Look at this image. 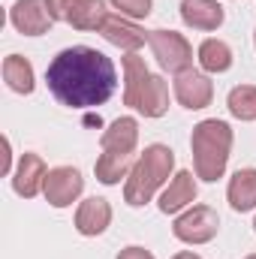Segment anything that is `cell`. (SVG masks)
Segmentation results:
<instances>
[{
	"label": "cell",
	"instance_id": "obj_1",
	"mask_svg": "<svg viewBox=\"0 0 256 259\" xmlns=\"http://www.w3.org/2000/svg\"><path fill=\"white\" fill-rule=\"evenodd\" d=\"M52 97L66 109H97L112 100L118 88V72L112 58L91 46L64 49L46 69Z\"/></svg>",
	"mask_w": 256,
	"mask_h": 259
},
{
	"label": "cell",
	"instance_id": "obj_2",
	"mask_svg": "<svg viewBox=\"0 0 256 259\" xmlns=\"http://www.w3.org/2000/svg\"><path fill=\"white\" fill-rule=\"evenodd\" d=\"M190 151H193V169L196 178L214 184L223 178L229 151H232V127L220 118H205L193 127L190 136Z\"/></svg>",
	"mask_w": 256,
	"mask_h": 259
},
{
	"label": "cell",
	"instance_id": "obj_3",
	"mask_svg": "<svg viewBox=\"0 0 256 259\" xmlns=\"http://www.w3.org/2000/svg\"><path fill=\"white\" fill-rule=\"evenodd\" d=\"M124 103L145 118H163L169 112V84L154 75L145 58L124 55Z\"/></svg>",
	"mask_w": 256,
	"mask_h": 259
},
{
	"label": "cell",
	"instance_id": "obj_4",
	"mask_svg": "<svg viewBox=\"0 0 256 259\" xmlns=\"http://www.w3.org/2000/svg\"><path fill=\"white\" fill-rule=\"evenodd\" d=\"M175 169V151L169 145H148L139 157H136V166L130 169L127 184H124V202L133 208H142L148 205L154 193L169 181Z\"/></svg>",
	"mask_w": 256,
	"mask_h": 259
},
{
	"label": "cell",
	"instance_id": "obj_5",
	"mask_svg": "<svg viewBox=\"0 0 256 259\" xmlns=\"http://www.w3.org/2000/svg\"><path fill=\"white\" fill-rule=\"evenodd\" d=\"M61 21L55 0H15L9 9V24L24 36H42Z\"/></svg>",
	"mask_w": 256,
	"mask_h": 259
},
{
	"label": "cell",
	"instance_id": "obj_6",
	"mask_svg": "<svg viewBox=\"0 0 256 259\" xmlns=\"http://www.w3.org/2000/svg\"><path fill=\"white\" fill-rule=\"evenodd\" d=\"M220 229V217L214 208L208 205H190L184 208L175 223H172V235L184 244H208Z\"/></svg>",
	"mask_w": 256,
	"mask_h": 259
},
{
	"label": "cell",
	"instance_id": "obj_7",
	"mask_svg": "<svg viewBox=\"0 0 256 259\" xmlns=\"http://www.w3.org/2000/svg\"><path fill=\"white\" fill-rule=\"evenodd\" d=\"M148 42H151V52H154L157 64L166 72L178 75V72L193 66V46L184 39V33H178V30H151Z\"/></svg>",
	"mask_w": 256,
	"mask_h": 259
},
{
	"label": "cell",
	"instance_id": "obj_8",
	"mask_svg": "<svg viewBox=\"0 0 256 259\" xmlns=\"http://www.w3.org/2000/svg\"><path fill=\"white\" fill-rule=\"evenodd\" d=\"M84 190V178L75 166H55L46 175L42 184V196L52 208H69Z\"/></svg>",
	"mask_w": 256,
	"mask_h": 259
},
{
	"label": "cell",
	"instance_id": "obj_9",
	"mask_svg": "<svg viewBox=\"0 0 256 259\" xmlns=\"http://www.w3.org/2000/svg\"><path fill=\"white\" fill-rule=\"evenodd\" d=\"M172 88H175V100L184 109H190V112H199V109L211 106V100H214V84H211L208 72L193 69V66L175 75V84Z\"/></svg>",
	"mask_w": 256,
	"mask_h": 259
},
{
	"label": "cell",
	"instance_id": "obj_10",
	"mask_svg": "<svg viewBox=\"0 0 256 259\" xmlns=\"http://www.w3.org/2000/svg\"><path fill=\"white\" fill-rule=\"evenodd\" d=\"M61 21L75 30H103L109 9L103 0H55Z\"/></svg>",
	"mask_w": 256,
	"mask_h": 259
},
{
	"label": "cell",
	"instance_id": "obj_11",
	"mask_svg": "<svg viewBox=\"0 0 256 259\" xmlns=\"http://www.w3.org/2000/svg\"><path fill=\"white\" fill-rule=\"evenodd\" d=\"M46 175H49V169H46L42 157L27 151V154H21L18 166L12 169V190L21 196V199H33V196L42 190Z\"/></svg>",
	"mask_w": 256,
	"mask_h": 259
},
{
	"label": "cell",
	"instance_id": "obj_12",
	"mask_svg": "<svg viewBox=\"0 0 256 259\" xmlns=\"http://www.w3.org/2000/svg\"><path fill=\"white\" fill-rule=\"evenodd\" d=\"M100 33H103V39H106V42L118 46V49H121V52H127V55L139 52V49L148 42V36H151V33H145L133 18H124V15H109Z\"/></svg>",
	"mask_w": 256,
	"mask_h": 259
},
{
	"label": "cell",
	"instance_id": "obj_13",
	"mask_svg": "<svg viewBox=\"0 0 256 259\" xmlns=\"http://www.w3.org/2000/svg\"><path fill=\"white\" fill-rule=\"evenodd\" d=\"M109 223H112V205H109L103 196L84 199V202L78 205V211H75V229H78L81 235H88V238L103 235V232L109 229Z\"/></svg>",
	"mask_w": 256,
	"mask_h": 259
},
{
	"label": "cell",
	"instance_id": "obj_14",
	"mask_svg": "<svg viewBox=\"0 0 256 259\" xmlns=\"http://www.w3.org/2000/svg\"><path fill=\"white\" fill-rule=\"evenodd\" d=\"M196 175H193L190 169H181L172 181H169V187L163 190L160 196V211L163 214H181L184 208H190L193 202H196Z\"/></svg>",
	"mask_w": 256,
	"mask_h": 259
},
{
	"label": "cell",
	"instance_id": "obj_15",
	"mask_svg": "<svg viewBox=\"0 0 256 259\" xmlns=\"http://www.w3.org/2000/svg\"><path fill=\"white\" fill-rule=\"evenodd\" d=\"M226 12L217 0H181V21L193 30H217Z\"/></svg>",
	"mask_w": 256,
	"mask_h": 259
},
{
	"label": "cell",
	"instance_id": "obj_16",
	"mask_svg": "<svg viewBox=\"0 0 256 259\" xmlns=\"http://www.w3.org/2000/svg\"><path fill=\"white\" fill-rule=\"evenodd\" d=\"M100 145H103V151H112V154H133L136 145H139V121L130 118V115L115 118L103 130Z\"/></svg>",
	"mask_w": 256,
	"mask_h": 259
},
{
	"label": "cell",
	"instance_id": "obj_17",
	"mask_svg": "<svg viewBox=\"0 0 256 259\" xmlns=\"http://www.w3.org/2000/svg\"><path fill=\"white\" fill-rule=\"evenodd\" d=\"M226 199H229L232 211H238V214L253 211L256 208V169H238L229 178Z\"/></svg>",
	"mask_w": 256,
	"mask_h": 259
},
{
	"label": "cell",
	"instance_id": "obj_18",
	"mask_svg": "<svg viewBox=\"0 0 256 259\" xmlns=\"http://www.w3.org/2000/svg\"><path fill=\"white\" fill-rule=\"evenodd\" d=\"M136 166L133 154H112V151H103L100 160L94 163V172H97V181L112 187V184H121V178H127L130 169Z\"/></svg>",
	"mask_w": 256,
	"mask_h": 259
},
{
	"label": "cell",
	"instance_id": "obj_19",
	"mask_svg": "<svg viewBox=\"0 0 256 259\" xmlns=\"http://www.w3.org/2000/svg\"><path fill=\"white\" fill-rule=\"evenodd\" d=\"M3 81H6V88L15 91V94H33L36 78H33V66H30V61L21 58V55L3 58Z\"/></svg>",
	"mask_w": 256,
	"mask_h": 259
},
{
	"label": "cell",
	"instance_id": "obj_20",
	"mask_svg": "<svg viewBox=\"0 0 256 259\" xmlns=\"http://www.w3.org/2000/svg\"><path fill=\"white\" fill-rule=\"evenodd\" d=\"M202 72H226L232 66V49L223 39H205L196 52Z\"/></svg>",
	"mask_w": 256,
	"mask_h": 259
},
{
	"label": "cell",
	"instance_id": "obj_21",
	"mask_svg": "<svg viewBox=\"0 0 256 259\" xmlns=\"http://www.w3.org/2000/svg\"><path fill=\"white\" fill-rule=\"evenodd\" d=\"M226 109L238 121H256V84H238L226 97Z\"/></svg>",
	"mask_w": 256,
	"mask_h": 259
},
{
	"label": "cell",
	"instance_id": "obj_22",
	"mask_svg": "<svg viewBox=\"0 0 256 259\" xmlns=\"http://www.w3.org/2000/svg\"><path fill=\"white\" fill-rule=\"evenodd\" d=\"M124 18H148L151 15V9H154V0H109Z\"/></svg>",
	"mask_w": 256,
	"mask_h": 259
},
{
	"label": "cell",
	"instance_id": "obj_23",
	"mask_svg": "<svg viewBox=\"0 0 256 259\" xmlns=\"http://www.w3.org/2000/svg\"><path fill=\"white\" fill-rule=\"evenodd\" d=\"M118 259H154V253L145 250V247H139V244H133V247H124L118 253Z\"/></svg>",
	"mask_w": 256,
	"mask_h": 259
},
{
	"label": "cell",
	"instance_id": "obj_24",
	"mask_svg": "<svg viewBox=\"0 0 256 259\" xmlns=\"http://www.w3.org/2000/svg\"><path fill=\"white\" fill-rule=\"evenodd\" d=\"M172 259H202V256H196V253H190V250H181V253H175Z\"/></svg>",
	"mask_w": 256,
	"mask_h": 259
},
{
	"label": "cell",
	"instance_id": "obj_25",
	"mask_svg": "<svg viewBox=\"0 0 256 259\" xmlns=\"http://www.w3.org/2000/svg\"><path fill=\"white\" fill-rule=\"evenodd\" d=\"M244 259H256V253H250V256H244Z\"/></svg>",
	"mask_w": 256,
	"mask_h": 259
},
{
	"label": "cell",
	"instance_id": "obj_26",
	"mask_svg": "<svg viewBox=\"0 0 256 259\" xmlns=\"http://www.w3.org/2000/svg\"><path fill=\"white\" fill-rule=\"evenodd\" d=\"M253 42H256V30H253Z\"/></svg>",
	"mask_w": 256,
	"mask_h": 259
},
{
	"label": "cell",
	"instance_id": "obj_27",
	"mask_svg": "<svg viewBox=\"0 0 256 259\" xmlns=\"http://www.w3.org/2000/svg\"><path fill=\"white\" fill-rule=\"evenodd\" d=\"M253 232H256V220H253Z\"/></svg>",
	"mask_w": 256,
	"mask_h": 259
}]
</instances>
